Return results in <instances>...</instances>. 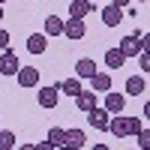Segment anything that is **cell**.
<instances>
[{
	"label": "cell",
	"mask_w": 150,
	"mask_h": 150,
	"mask_svg": "<svg viewBox=\"0 0 150 150\" xmlns=\"http://www.w3.org/2000/svg\"><path fill=\"white\" fill-rule=\"evenodd\" d=\"M90 12H93V0H72V6H69L72 18H87Z\"/></svg>",
	"instance_id": "8"
},
{
	"label": "cell",
	"mask_w": 150,
	"mask_h": 150,
	"mask_svg": "<svg viewBox=\"0 0 150 150\" xmlns=\"http://www.w3.org/2000/svg\"><path fill=\"white\" fill-rule=\"evenodd\" d=\"M141 129V123H138V117H114V120H108V132L114 135V138H129V135H135Z\"/></svg>",
	"instance_id": "1"
},
{
	"label": "cell",
	"mask_w": 150,
	"mask_h": 150,
	"mask_svg": "<svg viewBox=\"0 0 150 150\" xmlns=\"http://www.w3.org/2000/svg\"><path fill=\"white\" fill-rule=\"evenodd\" d=\"M135 57H138V63H141V69H144V72H150V54H147V48H144V51H138Z\"/></svg>",
	"instance_id": "22"
},
{
	"label": "cell",
	"mask_w": 150,
	"mask_h": 150,
	"mask_svg": "<svg viewBox=\"0 0 150 150\" xmlns=\"http://www.w3.org/2000/svg\"><path fill=\"white\" fill-rule=\"evenodd\" d=\"M48 141H51V147H63V141H66V129H51L48 132Z\"/></svg>",
	"instance_id": "20"
},
{
	"label": "cell",
	"mask_w": 150,
	"mask_h": 150,
	"mask_svg": "<svg viewBox=\"0 0 150 150\" xmlns=\"http://www.w3.org/2000/svg\"><path fill=\"white\" fill-rule=\"evenodd\" d=\"M120 51H123V57H135V54H138V51H144V42L138 39V33H135V36H126V39H120Z\"/></svg>",
	"instance_id": "5"
},
{
	"label": "cell",
	"mask_w": 150,
	"mask_h": 150,
	"mask_svg": "<svg viewBox=\"0 0 150 150\" xmlns=\"http://www.w3.org/2000/svg\"><path fill=\"white\" fill-rule=\"evenodd\" d=\"M135 135H138V147H147V144H150V132H147V129H138Z\"/></svg>",
	"instance_id": "23"
},
{
	"label": "cell",
	"mask_w": 150,
	"mask_h": 150,
	"mask_svg": "<svg viewBox=\"0 0 150 150\" xmlns=\"http://www.w3.org/2000/svg\"><path fill=\"white\" fill-rule=\"evenodd\" d=\"M57 99H60L57 84H54V87H42V90H39V105H42V108H54Z\"/></svg>",
	"instance_id": "7"
},
{
	"label": "cell",
	"mask_w": 150,
	"mask_h": 150,
	"mask_svg": "<svg viewBox=\"0 0 150 150\" xmlns=\"http://www.w3.org/2000/svg\"><path fill=\"white\" fill-rule=\"evenodd\" d=\"M15 144H18V141H15V135H12V132H3V129H0V150H12Z\"/></svg>",
	"instance_id": "21"
},
{
	"label": "cell",
	"mask_w": 150,
	"mask_h": 150,
	"mask_svg": "<svg viewBox=\"0 0 150 150\" xmlns=\"http://www.w3.org/2000/svg\"><path fill=\"white\" fill-rule=\"evenodd\" d=\"M3 48H9V33L0 27V51H3Z\"/></svg>",
	"instance_id": "24"
},
{
	"label": "cell",
	"mask_w": 150,
	"mask_h": 150,
	"mask_svg": "<svg viewBox=\"0 0 150 150\" xmlns=\"http://www.w3.org/2000/svg\"><path fill=\"white\" fill-rule=\"evenodd\" d=\"M18 54L9 51V48H3V54H0V75H15L18 72Z\"/></svg>",
	"instance_id": "2"
},
{
	"label": "cell",
	"mask_w": 150,
	"mask_h": 150,
	"mask_svg": "<svg viewBox=\"0 0 150 150\" xmlns=\"http://www.w3.org/2000/svg\"><path fill=\"white\" fill-rule=\"evenodd\" d=\"M75 72H78V78H90V75L96 72V63L90 57H81L78 63H75Z\"/></svg>",
	"instance_id": "14"
},
{
	"label": "cell",
	"mask_w": 150,
	"mask_h": 150,
	"mask_svg": "<svg viewBox=\"0 0 150 150\" xmlns=\"http://www.w3.org/2000/svg\"><path fill=\"white\" fill-rule=\"evenodd\" d=\"M63 33L69 36V39H81V36L87 33V27H84V18H72V15H69V18L63 21Z\"/></svg>",
	"instance_id": "4"
},
{
	"label": "cell",
	"mask_w": 150,
	"mask_h": 150,
	"mask_svg": "<svg viewBox=\"0 0 150 150\" xmlns=\"http://www.w3.org/2000/svg\"><path fill=\"white\" fill-rule=\"evenodd\" d=\"M144 90H147V84H144L141 75H132V78H126V93L138 96V93H144Z\"/></svg>",
	"instance_id": "18"
},
{
	"label": "cell",
	"mask_w": 150,
	"mask_h": 150,
	"mask_svg": "<svg viewBox=\"0 0 150 150\" xmlns=\"http://www.w3.org/2000/svg\"><path fill=\"white\" fill-rule=\"evenodd\" d=\"M87 141H84V132L81 129H69L66 132V141H63V147H75V150H78V147H84Z\"/></svg>",
	"instance_id": "16"
},
{
	"label": "cell",
	"mask_w": 150,
	"mask_h": 150,
	"mask_svg": "<svg viewBox=\"0 0 150 150\" xmlns=\"http://www.w3.org/2000/svg\"><path fill=\"white\" fill-rule=\"evenodd\" d=\"M60 33H63V18L48 15L45 18V36H60Z\"/></svg>",
	"instance_id": "15"
},
{
	"label": "cell",
	"mask_w": 150,
	"mask_h": 150,
	"mask_svg": "<svg viewBox=\"0 0 150 150\" xmlns=\"http://www.w3.org/2000/svg\"><path fill=\"white\" fill-rule=\"evenodd\" d=\"M84 114H87V120H90V126L93 129H108V111L105 108H90V111H84Z\"/></svg>",
	"instance_id": "6"
},
{
	"label": "cell",
	"mask_w": 150,
	"mask_h": 150,
	"mask_svg": "<svg viewBox=\"0 0 150 150\" xmlns=\"http://www.w3.org/2000/svg\"><path fill=\"white\" fill-rule=\"evenodd\" d=\"M3 3H6V0H0V6H3Z\"/></svg>",
	"instance_id": "27"
},
{
	"label": "cell",
	"mask_w": 150,
	"mask_h": 150,
	"mask_svg": "<svg viewBox=\"0 0 150 150\" xmlns=\"http://www.w3.org/2000/svg\"><path fill=\"white\" fill-rule=\"evenodd\" d=\"M123 105H126V96H123V93H108L105 96V111H108V114H120Z\"/></svg>",
	"instance_id": "9"
},
{
	"label": "cell",
	"mask_w": 150,
	"mask_h": 150,
	"mask_svg": "<svg viewBox=\"0 0 150 150\" xmlns=\"http://www.w3.org/2000/svg\"><path fill=\"white\" fill-rule=\"evenodd\" d=\"M57 90H60V93H66V96H75V93L81 90V81H78V78H66V81H60V84H57Z\"/></svg>",
	"instance_id": "19"
},
{
	"label": "cell",
	"mask_w": 150,
	"mask_h": 150,
	"mask_svg": "<svg viewBox=\"0 0 150 150\" xmlns=\"http://www.w3.org/2000/svg\"><path fill=\"white\" fill-rule=\"evenodd\" d=\"M123 60H126V57H123L120 48H108V51H105V63H108L111 69H120V66H123Z\"/></svg>",
	"instance_id": "17"
},
{
	"label": "cell",
	"mask_w": 150,
	"mask_h": 150,
	"mask_svg": "<svg viewBox=\"0 0 150 150\" xmlns=\"http://www.w3.org/2000/svg\"><path fill=\"white\" fill-rule=\"evenodd\" d=\"M0 21H3V9H0Z\"/></svg>",
	"instance_id": "26"
},
{
	"label": "cell",
	"mask_w": 150,
	"mask_h": 150,
	"mask_svg": "<svg viewBox=\"0 0 150 150\" xmlns=\"http://www.w3.org/2000/svg\"><path fill=\"white\" fill-rule=\"evenodd\" d=\"M90 87H93V93L108 90V87H111V75H105V72H93V75H90Z\"/></svg>",
	"instance_id": "13"
},
{
	"label": "cell",
	"mask_w": 150,
	"mask_h": 150,
	"mask_svg": "<svg viewBox=\"0 0 150 150\" xmlns=\"http://www.w3.org/2000/svg\"><path fill=\"white\" fill-rule=\"evenodd\" d=\"M111 3H114V6H129L132 0H111Z\"/></svg>",
	"instance_id": "25"
},
{
	"label": "cell",
	"mask_w": 150,
	"mask_h": 150,
	"mask_svg": "<svg viewBox=\"0 0 150 150\" xmlns=\"http://www.w3.org/2000/svg\"><path fill=\"white\" fill-rule=\"evenodd\" d=\"M18 84L21 87H36V84H39V69H36V66H18Z\"/></svg>",
	"instance_id": "3"
},
{
	"label": "cell",
	"mask_w": 150,
	"mask_h": 150,
	"mask_svg": "<svg viewBox=\"0 0 150 150\" xmlns=\"http://www.w3.org/2000/svg\"><path fill=\"white\" fill-rule=\"evenodd\" d=\"M75 105H78V111H90L96 105V93L93 90H78L75 93Z\"/></svg>",
	"instance_id": "10"
},
{
	"label": "cell",
	"mask_w": 150,
	"mask_h": 150,
	"mask_svg": "<svg viewBox=\"0 0 150 150\" xmlns=\"http://www.w3.org/2000/svg\"><path fill=\"white\" fill-rule=\"evenodd\" d=\"M45 48H48V42H45L42 33H30V36H27V51H30V54H42Z\"/></svg>",
	"instance_id": "12"
},
{
	"label": "cell",
	"mask_w": 150,
	"mask_h": 150,
	"mask_svg": "<svg viewBox=\"0 0 150 150\" xmlns=\"http://www.w3.org/2000/svg\"><path fill=\"white\" fill-rule=\"evenodd\" d=\"M138 3H147V0H138Z\"/></svg>",
	"instance_id": "28"
},
{
	"label": "cell",
	"mask_w": 150,
	"mask_h": 150,
	"mask_svg": "<svg viewBox=\"0 0 150 150\" xmlns=\"http://www.w3.org/2000/svg\"><path fill=\"white\" fill-rule=\"evenodd\" d=\"M102 21L108 24V27H117V24L123 21V12H120V6H114V3H111V6H105V9H102Z\"/></svg>",
	"instance_id": "11"
}]
</instances>
